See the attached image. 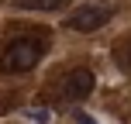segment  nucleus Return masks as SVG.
Here are the masks:
<instances>
[{"label": "nucleus", "mask_w": 131, "mask_h": 124, "mask_svg": "<svg viewBox=\"0 0 131 124\" xmlns=\"http://www.w3.org/2000/svg\"><path fill=\"white\" fill-rule=\"evenodd\" d=\"M76 124H93V117H86V114H79V121Z\"/></svg>", "instance_id": "obj_7"}, {"label": "nucleus", "mask_w": 131, "mask_h": 124, "mask_svg": "<svg viewBox=\"0 0 131 124\" xmlns=\"http://www.w3.org/2000/svg\"><path fill=\"white\" fill-rule=\"evenodd\" d=\"M107 17H111L107 7H100V4H83V7H76V10L69 14V28H72V31L90 35V31H97V28H104Z\"/></svg>", "instance_id": "obj_2"}, {"label": "nucleus", "mask_w": 131, "mask_h": 124, "mask_svg": "<svg viewBox=\"0 0 131 124\" xmlns=\"http://www.w3.org/2000/svg\"><path fill=\"white\" fill-rule=\"evenodd\" d=\"M59 93H62V100H86L93 93V72L90 69H69L59 79Z\"/></svg>", "instance_id": "obj_3"}, {"label": "nucleus", "mask_w": 131, "mask_h": 124, "mask_svg": "<svg viewBox=\"0 0 131 124\" xmlns=\"http://www.w3.org/2000/svg\"><path fill=\"white\" fill-rule=\"evenodd\" d=\"M28 117H31L35 124H48V121H52V114H48L45 107H31V110H28Z\"/></svg>", "instance_id": "obj_6"}, {"label": "nucleus", "mask_w": 131, "mask_h": 124, "mask_svg": "<svg viewBox=\"0 0 131 124\" xmlns=\"http://www.w3.org/2000/svg\"><path fill=\"white\" fill-rule=\"evenodd\" d=\"M114 55H117V65L128 72L131 69V38H121L117 45H114Z\"/></svg>", "instance_id": "obj_4"}, {"label": "nucleus", "mask_w": 131, "mask_h": 124, "mask_svg": "<svg viewBox=\"0 0 131 124\" xmlns=\"http://www.w3.org/2000/svg\"><path fill=\"white\" fill-rule=\"evenodd\" d=\"M41 55H45V41L24 35V38H14L10 45L4 48V55H0V69H4V72H28V69L38 65Z\"/></svg>", "instance_id": "obj_1"}, {"label": "nucleus", "mask_w": 131, "mask_h": 124, "mask_svg": "<svg viewBox=\"0 0 131 124\" xmlns=\"http://www.w3.org/2000/svg\"><path fill=\"white\" fill-rule=\"evenodd\" d=\"M59 4L62 0H21V7H28V10H52Z\"/></svg>", "instance_id": "obj_5"}]
</instances>
